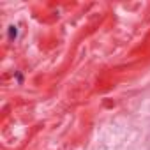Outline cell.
Returning a JSON list of instances; mask_svg holds the SVG:
<instances>
[{
	"mask_svg": "<svg viewBox=\"0 0 150 150\" xmlns=\"http://www.w3.org/2000/svg\"><path fill=\"white\" fill-rule=\"evenodd\" d=\"M9 37H11V39L16 37V27H11V30H9Z\"/></svg>",
	"mask_w": 150,
	"mask_h": 150,
	"instance_id": "cell-1",
	"label": "cell"
}]
</instances>
